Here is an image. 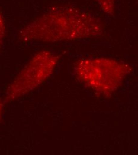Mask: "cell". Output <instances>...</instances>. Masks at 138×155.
<instances>
[{
  "label": "cell",
  "instance_id": "6da1fadb",
  "mask_svg": "<svg viewBox=\"0 0 138 155\" xmlns=\"http://www.w3.org/2000/svg\"><path fill=\"white\" fill-rule=\"evenodd\" d=\"M102 32V24L94 15L74 6L58 5L30 21L18 37L27 42H57L97 37Z\"/></svg>",
  "mask_w": 138,
  "mask_h": 155
},
{
  "label": "cell",
  "instance_id": "7a4b0ae2",
  "mask_svg": "<svg viewBox=\"0 0 138 155\" xmlns=\"http://www.w3.org/2000/svg\"><path fill=\"white\" fill-rule=\"evenodd\" d=\"M129 71L125 64L106 58H82L75 67L76 75L83 84L103 93L115 90Z\"/></svg>",
  "mask_w": 138,
  "mask_h": 155
},
{
  "label": "cell",
  "instance_id": "3957f363",
  "mask_svg": "<svg viewBox=\"0 0 138 155\" xmlns=\"http://www.w3.org/2000/svg\"><path fill=\"white\" fill-rule=\"evenodd\" d=\"M59 60L58 56L50 51L36 53L8 86L6 100H16L39 87L53 74Z\"/></svg>",
  "mask_w": 138,
  "mask_h": 155
},
{
  "label": "cell",
  "instance_id": "277c9868",
  "mask_svg": "<svg viewBox=\"0 0 138 155\" xmlns=\"http://www.w3.org/2000/svg\"><path fill=\"white\" fill-rule=\"evenodd\" d=\"M101 10L108 16H113L116 9L117 0H93Z\"/></svg>",
  "mask_w": 138,
  "mask_h": 155
},
{
  "label": "cell",
  "instance_id": "5b68a950",
  "mask_svg": "<svg viewBox=\"0 0 138 155\" xmlns=\"http://www.w3.org/2000/svg\"><path fill=\"white\" fill-rule=\"evenodd\" d=\"M5 22L2 14L0 13V46L1 45L5 36Z\"/></svg>",
  "mask_w": 138,
  "mask_h": 155
},
{
  "label": "cell",
  "instance_id": "8992f818",
  "mask_svg": "<svg viewBox=\"0 0 138 155\" xmlns=\"http://www.w3.org/2000/svg\"><path fill=\"white\" fill-rule=\"evenodd\" d=\"M1 114H2V104L0 101V119H1Z\"/></svg>",
  "mask_w": 138,
  "mask_h": 155
},
{
  "label": "cell",
  "instance_id": "52a82bcc",
  "mask_svg": "<svg viewBox=\"0 0 138 155\" xmlns=\"http://www.w3.org/2000/svg\"></svg>",
  "mask_w": 138,
  "mask_h": 155
}]
</instances>
